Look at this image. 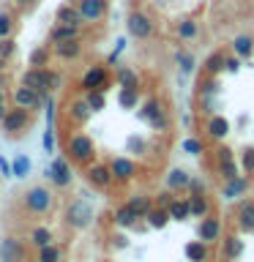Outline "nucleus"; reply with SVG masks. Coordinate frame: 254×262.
Masks as SVG:
<instances>
[{
  "mask_svg": "<svg viewBox=\"0 0 254 262\" xmlns=\"http://www.w3.org/2000/svg\"><path fill=\"white\" fill-rule=\"evenodd\" d=\"M137 118L142 123H147L153 131H161V134L170 128V115H167V110H164V104L159 101V98H147V101L139 104Z\"/></svg>",
  "mask_w": 254,
  "mask_h": 262,
  "instance_id": "nucleus-1",
  "label": "nucleus"
},
{
  "mask_svg": "<svg viewBox=\"0 0 254 262\" xmlns=\"http://www.w3.org/2000/svg\"><path fill=\"white\" fill-rule=\"evenodd\" d=\"M66 153L77 164H90V159L96 156V145L88 134H71L69 142H66Z\"/></svg>",
  "mask_w": 254,
  "mask_h": 262,
  "instance_id": "nucleus-2",
  "label": "nucleus"
},
{
  "mask_svg": "<svg viewBox=\"0 0 254 262\" xmlns=\"http://www.w3.org/2000/svg\"><path fill=\"white\" fill-rule=\"evenodd\" d=\"M126 30H129L131 38L145 41V38L153 36L156 25H153V19H151V16H147L145 11H131V14L126 16Z\"/></svg>",
  "mask_w": 254,
  "mask_h": 262,
  "instance_id": "nucleus-3",
  "label": "nucleus"
},
{
  "mask_svg": "<svg viewBox=\"0 0 254 262\" xmlns=\"http://www.w3.org/2000/svg\"><path fill=\"white\" fill-rule=\"evenodd\" d=\"M66 221H69V227H74V229H85V227H90V221H93V208H90L85 200H74L69 205V210H66Z\"/></svg>",
  "mask_w": 254,
  "mask_h": 262,
  "instance_id": "nucleus-4",
  "label": "nucleus"
},
{
  "mask_svg": "<svg viewBox=\"0 0 254 262\" xmlns=\"http://www.w3.org/2000/svg\"><path fill=\"white\" fill-rule=\"evenodd\" d=\"M25 208L30 213H47L52 208V194H49V188L44 186H33L25 191Z\"/></svg>",
  "mask_w": 254,
  "mask_h": 262,
  "instance_id": "nucleus-5",
  "label": "nucleus"
},
{
  "mask_svg": "<svg viewBox=\"0 0 254 262\" xmlns=\"http://www.w3.org/2000/svg\"><path fill=\"white\" fill-rule=\"evenodd\" d=\"M22 85L38 90V93H49V85H52V71L44 69V66H33V69L25 71Z\"/></svg>",
  "mask_w": 254,
  "mask_h": 262,
  "instance_id": "nucleus-6",
  "label": "nucleus"
},
{
  "mask_svg": "<svg viewBox=\"0 0 254 262\" xmlns=\"http://www.w3.org/2000/svg\"><path fill=\"white\" fill-rule=\"evenodd\" d=\"M107 82H110V71L107 66H90L85 71V77L79 79V88L90 93V90H107Z\"/></svg>",
  "mask_w": 254,
  "mask_h": 262,
  "instance_id": "nucleus-7",
  "label": "nucleus"
},
{
  "mask_svg": "<svg viewBox=\"0 0 254 262\" xmlns=\"http://www.w3.org/2000/svg\"><path fill=\"white\" fill-rule=\"evenodd\" d=\"M197 237L205 243H216L221 241V219L216 216V213H208L205 219H200V224H197Z\"/></svg>",
  "mask_w": 254,
  "mask_h": 262,
  "instance_id": "nucleus-8",
  "label": "nucleus"
},
{
  "mask_svg": "<svg viewBox=\"0 0 254 262\" xmlns=\"http://www.w3.org/2000/svg\"><path fill=\"white\" fill-rule=\"evenodd\" d=\"M229 131H232V123H229L224 115H210V118L205 120V137L213 139V142H224L229 137Z\"/></svg>",
  "mask_w": 254,
  "mask_h": 262,
  "instance_id": "nucleus-9",
  "label": "nucleus"
},
{
  "mask_svg": "<svg viewBox=\"0 0 254 262\" xmlns=\"http://www.w3.org/2000/svg\"><path fill=\"white\" fill-rule=\"evenodd\" d=\"M246 191H249V178H246V175H238V178L224 180V183H221L219 196H221L224 202H235V200H241Z\"/></svg>",
  "mask_w": 254,
  "mask_h": 262,
  "instance_id": "nucleus-10",
  "label": "nucleus"
},
{
  "mask_svg": "<svg viewBox=\"0 0 254 262\" xmlns=\"http://www.w3.org/2000/svg\"><path fill=\"white\" fill-rule=\"evenodd\" d=\"M85 178H88V183L93 186V188H110L112 186V169H110V164H90L88 172H85Z\"/></svg>",
  "mask_w": 254,
  "mask_h": 262,
  "instance_id": "nucleus-11",
  "label": "nucleus"
},
{
  "mask_svg": "<svg viewBox=\"0 0 254 262\" xmlns=\"http://www.w3.org/2000/svg\"><path fill=\"white\" fill-rule=\"evenodd\" d=\"M235 224L241 232L254 235V200H241L235 208Z\"/></svg>",
  "mask_w": 254,
  "mask_h": 262,
  "instance_id": "nucleus-12",
  "label": "nucleus"
},
{
  "mask_svg": "<svg viewBox=\"0 0 254 262\" xmlns=\"http://www.w3.org/2000/svg\"><path fill=\"white\" fill-rule=\"evenodd\" d=\"M11 96H14V104L22 106V110H33V106H41V104L47 101V93H38V90H33L28 85L16 88Z\"/></svg>",
  "mask_w": 254,
  "mask_h": 262,
  "instance_id": "nucleus-13",
  "label": "nucleus"
},
{
  "mask_svg": "<svg viewBox=\"0 0 254 262\" xmlns=\"http://www.w3.org/2000/svg\"><path fill=\"white\" fill-rule=\"evenodd\" d=\"M28 126H30V115H28V110H22V106L8 110V115L3 118V131L6 134H16V131H25Z\"/></svg>",
  "mask_w": 254,
  "mask_h": 262,
  "instance_id": "nucleus-14",
  "label": "nucleus"
},
{
  "mask_svg": "<svg viewBox=\"0 0 254 262\" xmlns=\"http://www.w3.org/2000/svg\"><path fill=\"white\" fill-rule=\"evenodd\" d=\"M47 175H49V180L57 186V188H66L71 183V167H69V161L66 159H52V164H49V169H47Z\"/></svg>",
  "mask_w": 254,
  "mask_h": 262,
  "instance_id": "nucleus-15",
  "label": "nucleus"
},
{
  "mask_svg": "<svg viewBox=\"0 0 254 262\" xmlns=\"http://www.w3.org/2000/svg\"><path fill=\"white\" fill-rule=\"evenodd\" d=\"M110 169H112V178L118 180V183H129L131 178L137 175V164L126 159V156H118V159L110 161Z\"/></svg>",
  "mask_w": 254,
  "mask_h": 262,
  "instance_id": "nucleus-16",
  "label": "nucleus"
},
{
  "mask_svg": "<svg viewBox=\"0 0 254 262\" xmlns=\"http://www.w3.org/2000/svg\"><path fill=\"white\" fill-rule=\"evenodd\" d=\"M77 8L85 22H98L107 14V0H77Z\"/></svg>",
  "mask_w": 254,
  "mask_h": 262,
  "instance_id": "nucleus-17",
  "label": "nucleus"
},
{
  "mask_svg": "<svg viewBox=\"0 0 254 262\" xmlns=\"http://www.w3.org/2000/svg\"><path fill=\"white\" fill-rule=\"evenodd\" d=\"M229 52H235L241 60L254 57V36L251 33H238V36L232 38V44H229Z\"/></svg>",
  "mask_w": 254,
  "mask_h": 262,
  "instance_id": "nucleus-18",
  "label": "nucleus"
},
{
  "mask_svg": "<svg viewBox=\"0 0 254 262\" xmlns=\"http://www.w3.org/2000/svg\"><path fill=\"white\" fill-rule=\"evenodd\" d=\"M112 221H115V227H120V229H131V227H137L139 216H137V210L131 208L129 202H123V205H118V208H115Z\"/></svg>",
  "mask_w": 254,
  "mask_h": 262,
  "instance_id": "nucleus-19",
  "label": "nucleus"
},
{
  "mask_svg": "<svg viewBox=\"0 0 254 262\" xmlns=\"http://www.w3.org/2000/svg\"><path fill=\"white\" fill-rule=\"evenodd\" d=\"M243 249H246V243L241 241V235H224V241H221V257H224L227 262L241 259Z\"/></svg>",
  "mask_w": 254,
  "mask_h": 262,
  "instance_id": "nucleus-20",
  "label": "nucleus"
},
{
  "mask_svg": "<svg viewBox=\"0 0 254 262\" xmlns=\"http://www.w3.org/2000/svg\"><path fill=\"white\" fill-rule=\"evenodd\" d=\"M52 52L60 57V60H77L82 55V41L71 38V41H60V44H52Z\"/></svg>",
  "mask_w": 254,
  "mask_h": 262,
  "instance_id": "nucleus-21",
  "label": "nucleus"
},
{
  "mask_svg": "<svg viewBox=\"0 0 254 262\" xmlns=\"http://www.w3.org/2000/svg\"><path fill=\"white\" fill-rule=\"evenodd\" d=\"M183 254H186V259L188 262H208L210 259V249H208V243L205 241H188L186 243V249H183Z\"/></svg>",
  "mask_w": 254,
  "mask_h": 262,
  "instance_id": "nucleus-22",
  "label": "nucleus"
},
{
  "mask_svg": "<svg viewBox=\"0 0 254 262\" xmlns=\"http://www.w3.org/2000/svg\"><path fill=\"white\" fill-rule=\"evenodd\" d=\"M224 66H227L224 52H210L202 60V71H205V77H219V74H224Z\"/></svg>",
  "mask_w": 254,
  "mask_h": 262,
  "instance_id": "nucleus-23",
  "label": "nucleus"
},
{
  "mask_svg": "<svg viewBox=\"0 0 254 262\" xmlns=\"http://www.w3.org/2000/svg\"><path fill=\"white\" fill-rule=\"evenodd\" d=\"M175 33H178L180 41H194L197 36H200V25H197L194 16H183V19H178Z\"/></svg>",
  "mask_w": 254,
  "mask_h": 262,
  "instance_id": "nucleus-24",
  "label": "nucleus"
},
{
  "mask_svg": "<svg viewBox=\"0 0 254 262\" xmlns=\"http://www.w3.org/2000/svg\"><path fill=\"white\" fill-rule=\"evenodd\" d=\"M188 183H192V175H188L183 167H172V169L167 172V188H170V191L188 188Z\"/></svg>",
  "mask_w": 254,
  "mask_h": 262,
  "instance_id": "nucleus-25",
  "label": "nucleus"
},
{
  "mask_svg": "<svg viewBox=\"0 0 254 262\" xmlns=\"http://www.w3.org/2000/svg\"><path fill=\"white\" fill-rule=\"evenodd\" d=\"M55 16H57V22H60V25H77V28L85 22V19H82V14H79V8H77V3H63L60 8H57Z\"/></svg>",
  "mask_w": 254,
  "mask_h": 262,
  "instance_id": "nucleus-26",
  "label": "nucleus"
},
{
  "mask_svg": "<svg viewBox=\"0 0 254 262\" xmlns=\"http://www.w3.org/2000/svg\"><path fill=\"white\" fill-rule=\"evenodd\" d=\"M167 210H170V219L178 221V224H183V221L192 219V205H188V196H183V200L175 196V202H172Z\"/></svg>",
  "mask_w": 254,
  "mask_h": 262,
  "instance_id": "nucleus-27",
  "label": "nucleus"
},
{
  "mask_svg": "<svg viewBox=\"0 0 254 262\" xmlns=\"http://www.w3.org/2000/svg\"><path fill=\"white\" fill-rule=\"evenodd\" d=\"M71 38H79V28H77V25H60V22H57L55 28L49 30V41H52V44L71 41Z\"/></svg>",
  "mask_w": 254,
  "mask_h": 262,
  "instance_id": "nucleus-28",
  "label": "nucleus"
},
{
  "mask_svg": "<svg viewBox=\"0 0 254 262\" xmlns=\"http://www.w3.org/2000/svg\"><path fill=\"white\" fill-rule=\"evenodd\" d=\"M0 259L3 262H19L22 259V243L14 241V237H6L0 243Z\"/></svg>",
  "mask_w": 254,
  "mask_h": 262,
  "instance_id": "nucleus-29",
  "label": "nucleus"
},
{
  "mask_svg": "<svg viewBox=\"0 0 254 262\" xmlns=\"http://www.w3.org/2000/svg\"><path fill=\"white\" fill-rule=\"evenodd\" d=\"M90 115H93V110H90L88 98H74V101L69 104V118L74 123H85Z\"/></svg>",
  "mask_w": 254,
  "mask_h": 262,
  "instance_id": "nucleus-30",
  "label": "nucleus"
},
{
  "mask_svg": "<svg viewBox=\"0 0 254 262\" xmlns=\"http://www.w3.org/2000/svg\"><path fill=\"white\" fill-rule=\"evenodd\" d=\"M170 221H172L170 219V210L167 208H159V205H153V210L145 216V224L151 227V229H164Z\"/></svg>",
  "mask_w": 254,
  "mask_h": 262,
  "instance_id": "nucleus-31",
  "label": "nucleus"
},
{
  "mask_svg": "<svg viewBox=\"0 0 254 262\" xmlns=\"http://www.w3.org/2000/svg\"><path fill=\"white\" fill-rule=\"evenodd\" d=\"M175 63H178V71L183 74V77H192L197 71V57L188 52V49H178L175 52Z\"/></svg>",
  "mask_w": 254,
  "mask_h": 262,
  "instance_id": "nucleus-32",
  "label": "nucleus"
},
{
  "mask_svg": "<svg viewBox=\"0 0 254 262\" xmlns=\"http://www.w3.org/2000/svg\"><path fill=\"white\" fill-rule=\"evenodd\" d=\"M115 79H118L120 88H139V77H137V71L131 69V66H118Z\"/></svg>",
  "mask_w": 254,
  "mask_h": 262,
  "instance_id": "nucleus-33",
  "label": "nucleus"
},
{
  "mask_svg": "<svg viewBox=\"0 0 254 262\" xmlns=\"http://www.w3.org/2000/svg\"><path fill=\"white\" fill-rule=\"evenodd\" d=\"M118 104L123 110H139V88H120Z\"/></svg>",
  "mask_w": 254,
  "mask_h": 262,
  "instance_id": "nucleus-34",
  "label": "nucleus"
},
{
  "mask_svg": "<svg viewBox=\"0 0 254 262\" xmlns=\"http://www.w3.org/2000/svg\"><path fill=\"white\" fill-rule=\"evenodd\" d=\"M129 205H131V208H134L137 210V216H139V221H142L145 216H147V213H151L153 210V200H151V196H147V194H134V196H131V200H129Z\"/></svg>",
  "mask_w": 254,
  "mask_h": 262,
  "instance_id": "nucleus-35",
  "label": "nucleus"
},
{
  "mask_svg": "<svg viewBox=\"0 0 254 262\" xmlns=\"http://www.w3.org/2000/svg\"><path fill=\"white\" fill-rule=\"evenodd\" d=\"M180 150H183L186 156H194V159H197V156L205 153V142L200 137H183V139H180Z\"/></svg>",
  "mask_w": 254,
  "mask_h": 262,
  "instance_id": "nucleus-36",
  "label": "nucleus"
},
{
  "mask_svg": "<svg viewBox=\"0 0 254 262\" xmlns=\"http://www.w3.org/2000/svg\"><path fill=\"white\" fill-rule=\"evenodd\" d=\"M188 205H192V216L194 219H205L210 213V200L208 196H188Z\"/></svg>",
  "mask_w": 254,
  "mask_h": 262,
  "instance_id": "nucleus-37",
  "label": "nucleus"
},
{
  "mask_svg": "<svg viewBox=\"0 0 254 262\" xmlns=\"http://www.w3.org/2000/svg\"><path fill=\"white\" fill-rule=\"evenodd\" d=\"M238 175H241V164H238L235 159L219 161V178H221V183H224V180H232Z\"/></svg>",
  "mask_w": 254,
  "mask_h": 262,
  "instance_id": "nucleus-38",
  "label": "nucleus"
},
{
  "mask_svg": "<svg viewBox=\"0 0 254 262\" xmlns=\"http://www.w3.org/2000/svg\"><path fill=\"white\" fill-rule=\"evenodd\" d=\"M30 243L36 246V249H44V246L52 243V232H49L47 227H36V229L30 232Z\"/></svg>",
  "mask_w": 254,
  "mask_h": 262,
  "instance_id": "nucleus-39",
  "label": "nucleus"
},
{
  "mask_svg": "<svg viewBox=\"0 0 254 262\" xmlns=\"http://www.w3.org/2000/svg\"><path fill=\"white\" fill-rule=\"evenodd\" d=\"M238 164H241V169L246 172V175H251V172H254V145H246V147H243Z\"/></svg>",
  "mask_w": 254,
  "mask_h": 262,
  "instance_id": "nucleus-40",
  "label": "nucleus"
},
{
  "mask_svg": "<svg viewBox=\"0 0 254 262\" xmlns=\"http://www.w3.org/2000/svg\"><path fill=\"white\" fill-rule=\"evenodd\" d=\"M63 257V251H60V246H44V249H38V262H60Z\"/></svg>",
  "mask_w": 254,
  "mask_h": 262,
  "instance_id": "nucleus-41",
  "label": "nucleus"
},
{
  "mask_svg": "<svg viewBox=\"0 0 254 262\" xmlns=\"http://www.w3.org/2000/svg\"><path fill=\"white\" fill-rule=\"evenodd\" d=\"M221 90H219V79L216 77H205V79H200V98H205V96H219Z\"/></svg>",
  "mask_w": 254,
  "mask_h": 262,
  "instance_id": "nucleus-42",
  "label": "nucleus"
},
{
  "mask_svg": "<svg viewBox=\"0 0 254 262\" xmlns=\"http://www.w3.org/2000/svg\"><path fill=\"white\" fill-rule=\"evenodd\" d=\"M85 98H88V104H90V110H93V112H101L107 106L104 90H90V93H85Z\"/></svg>",
  "mask_w": 254,
  "mask_h": 262,
  "instance_id": "nucleus-43",
  "label": "nucleus"
},
{
  "mask_svg": "<svg viewBox=\"0 0 254 262\" xmlns=\"http://www.w3.org/2000/svg\"><path fill=\"white\" fill-rule=\"evenodd\" d=\"M11 172H14L16 178H25V175H28V172H30V159H28V156H16L14 164H11Z\"/></svg>",
  "mask_w": 254,
  "mask_h": 262,
  "instance_id": "nucleus-44",
  "label": "nucleus"
},
{
  "mask_svg": "<svg viewBox=\"0 0 254 262\" xmlns=\"http://www.w3.org/2000/svg\"><path fill=\"white\" fill-rule=\"evenodd\" d=\"M188 196H202L205 191H208V186H205V180L202 178H197V175H192V183H188Z\"/></svg>",
  "mask_w": 254,
  "mask_h": 262,
  "instance_id": "nucleus-45",
  "label": "nucleus"
},
{
  "mask_svg": "<svg viewBox=\"0 0 254 262\" xmlns=\"http://www.w3.org/2000/svg\"><path fill=\"white\" fill-rule=\"evenodd\" d=\"M126 49V38H118L115 41V49H112V55L107 57V66H118V57H120V52Z\"/></svg>",
  "mask_w": 254,
  "mask_h": 262,
  "instance_id": "nucleus-46",
  "label": "nucleus"
},
{
  "mask_svg": "<svg viewBox=\"0 0 254 262\" xmlns=\"http://www.w3.org/2000/svg\"><path fill=\"white\" fill-rule=\"evenodd\" d=\"M126 147H129L131 153H145V147H147V145H145V139H142V137H129V139H126Z\"/></svg>",
  "mask_w": 254,
  "mask_h": 262,
  "instance_id": "nucleus-47",
  "label": "nucleus"
},
{
  "mask_svg": "<svg viewBox=\"0 0 254 262\" xmlns=\"http://www.w3.org/2000/svg\"><path fill=\"white\" fill-rule=\"evenodd\" d=\"M241 63H243L241 57H238L235 52H229V55H227V66H224V71H227V74H238V71H241Z\"/></svg>",
  "mask_w": 254,
  "mask_h": 262,
  "instance_id": "nucleus-48",
  "label": "nucleus"
},
{
  "mask_svg": "<svg viewBox=\"0 0 254 262\" xmlns=\"http://www.w3.org/2000/svg\"><path fill=\"white\" fill-rule=\"evenodd\" d=\"M11 28H14L11 16H8V14H0V38H8V36H11Z\"/></svg>",
  "mask_w": 254,
  "mask_h": 262,
  "instance_id": "nucleus-49",
  "label": "nucleus"
},
{
  "mask_svg": "<svg viewBox=\"0 0 254 262\" xmlns=\"http://www.w3.org/2000/svg\"><path fill=\"white\" fill-rule=\"evenodd\" d=\"M14 49H16V44L11 38H0V57H11Z\"/></svg>",
  "mask_w": 254,
  "mask_h": 262,
  "instance_id": "nucleus-50",
  "label": "nucleus"
},
{
  "mask_svg": "<svg viewBox=\"0 0 254 262\" xmlns=\"http://www.w3.org/2000/svg\"><path fill=\"white\" fill-rule=\"evenodd\" d=\"M47 57H49L47 49H36V52L30 55V66H47Z\"/></svg>",
  "mask_w": 254,
  "mask_h": 262,
  "instance_id": "nucleus-51",
  "label": "nucleus"
},
{
  "mask_svg": "<svg viewBox=\"0 0 254 262\" xmlns=\"http://www.w3.org/2000/svg\"><path fill=\"white\" fill-rule=\"evenodd\" d=\"M44 150L47 153H55V128L47 126V134H44Z\"/></svg>",
  "mask_w": 254,
  "mask_h": 262,
  "instance_id": "nucleus-52",
  "label": "nucleus"
},
{
  "mask_svg": "<svg viewBox=\"0 0 254 262\" xmlns=\"http://www.w3.org/2000/svg\"><path fill=\"white\" fill-rule=\"evenodd\" d=\"M172 202H175V196H172L170 188H167V191H161V194H159V200H156V205H159V208H170Z\"/></svg>",
  "mask_w": 254,
  "mask_h": 262,
  "instance_id": "nucleus-53",
  "label": "nucleus"
},
{
  "mask_svg": "<svg viewBox=\"0 0 254 262\" xmlns=\"http://www.w3.org/2000/svg\"><path fill=\"white\" fill-rule=\"evenodd\" d=\"M227 159H235V153H232V150H229V147H227V145H221V147H219V150H216V161H227Z\"/></svg>",
  "mask_w": 254,
  "mask_h": 262,
  "instance_id": "nucleus-54",
  "label": "nucleus"
},
{
  "mask_svg": "<svg viewBox=\"0 0 254 262\" xmlns=\"http://www.w3.org/2000/svg\"><path fill=\"white\" fill-rule=\"evenodd\" d=\"M112 246H115V249H129V237L126 235H115L112 237Z\"/></svg>",
  "mask_w": 254,
  "mask_h": 262,
  "instance_id": "nucleus-55",
  "label": "nucleus"
},
{
  "mask_svg": "<svg viewBox=\"0 0 254 262\" xmlns=\"http://www.w3.org/2000/svg\"><path fill=\"white\" fill-rule=\"evenodd\" d=\"M0 172H3V175H14V172H11V167H8V161L3 159V156H0Z\"/></svg>",
  "mask_w": 254,
  "mask_h": 262,
  "instance_id": "nucleus-56",
  "label": "nucleus"
},
{
  "mask_svg": "<svg viewBox=\"0 0 254 262\" xmlns=\"http://www.w3.org/2000/svg\"><path fill=\"white\" fill-rule=\"evenodd\" d=\"M8 115V110H6V104H0V123H3V118Z\"/></svg>",
  "mask_w": 254,
  "mask_h": 262,
  "instance_id": "nucleus-57",
  "label": "nucleus"
},
{
  "mask_svg": "<svg viewBox=\"0 0 254 262\" xmlns=\"http://www.w3.org/2000/svg\"><path fill=\"white\" fill-rule=\"evenodd\" d=\"M16 3H19V6H30L33 0H16Z\"/></svg>",
  "mask_w": 254,
  "mask_h": 262,
  "instance_id": "nucleus-58",
  "label": "nucleus"
},
{
  "mask_svg": "<svg viewBox=\"0 0 254 262\" xmlns=\"http://www.w3.org/2000/svg\"><path fill=\"white\" fill-rule=\"evenodd\" d=\"M0 104H3V90H0Z\"/></svg>",
  "mask_w": 254,
  "mask_h": 262,
  "instance_id": "nucleus-59",
  "label": "nucleus"
},
{
  "mask_svg": "<svg viewBox=\"0 0 254 262\" xmlns=\"http://www.w3.org/2000/svg\"><path fill=\"white\" fill-rule=\"evenodd\" d=\"M0 71H3V57H0Z\"/></svg>",
  "mask_w": 254,
  "mask_h": 262,
  "instance_id": "nucleus-60",
  "label": "nucleus"
}]
</instances>
